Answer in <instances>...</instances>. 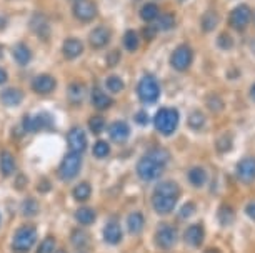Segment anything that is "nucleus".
Returning a JSON list of instances; mask_svg holds the SVG:
<instances>
[{"instance_id":"obj_1","label":"nucleus","mask_w":255,"mask_h":253,"mask_svg":"<svg viewBox=\"0 0 255 253\" xmlns=\"http://www.w3.org/2000/svg\"><path fill=\"white\" fill-rule=\"evenodd\" d=\"M168 152L165 149H155L150 150L147 155H143L137 164V173L143 182H152L157 180L163 173L165 165L168 164Z\"/></svg>"},{"instance_id":"obj_2","label":"nucleus","mask_w":255,"mask_h":253,"mask_svg":"<svg viewBox=\"0 0 255 253\" xmlns=\"http://www.w3.org/2000/svg\"><path fill=\"white\" fill-rule=\"evenodd\" d=\"M180 198V187L174 180H163L155 187L152 195V205L157 213L167 215L177 207Z\"/></svg>"},{"instance_id":"obj_3","label":"nucleus","mask_w":255,"mask_h":253,"mask_svg":"<svg viewBox=\"0 0 255 253\" xmlns=\"http://www.w3.org/2000/svg\"><path fill=\"white\" fill-rule=\"evenodd\" d=\"M179 120L180 115L175 108L163 107L153 117V125H155V128L162 135H172L177 130V127H179Z\"/></svg>"},{"instance_id":"obj_4","label":"nucleus","mask_w":255,"mask_h":253,"mask_svg":"<svg viewBox=\"0 0 255 253\" xmlns=\"http://www.w3.org/2000/svg\"><path fill=\"white\" fill-rule=\"evenodd\" d=\"M137 95L143 103H155L160 97V84L153 75L147 74L137 85Z\"/></svg>"},{"instance_id":"obj_5","label":"nucleus","mask_w":255,"mask_h":253,"mask_svg":"<svg viewBox=\"0 0 255 253\" xmlns=\"http://www.w3.org/2000/svg\"><path fill=\"white\" fill-rule=\"evenodd\" d=\"M37 240V230L32 225H23L15 232L12 240V248L17 253H27Z\"/></svg>"},{"instance_id":"obj_6","label":"nucleus","mask_w":255,"mask_h":253,"mask_svg":"<svg viewBox=\"0 0 255 253\" xmlns=\"http://www.w3.org/2000/svg\"><path fill=\"white\" fill-rule=\"evenodd\" d=\"M227 20L230 28H234L235 32H244L249 27V23L252 22V8L247 3H240L234 10H230Z\"/></svg>"},{"instance_id":"obj_7","label":"nucleus","mask_w":255,"mask_h":253,"mask_svg":"<svg viewBox=\"0 0 255 253\" xmlns=\"http://www.w3.org/2000/svg\"><path fill=\"white\" fill-rule=\"evenodd\" d=\"M192 62H194V50H192L187 44L179 45L170 55V65H172V69L177 72L189 70Z\"/></svg>"},{"instance_id":"obj_8","label":"nucleus","mask_w":255,"mask_h":253,"mask_svg":"<svg viewBox=\"0 0 255 253\" xmlns=\"http://www.w3.org/2000/svg\"><path fill=\"white\" fill-rule=\"evenodd\" d=\"M179 240V232H177V228L174 225H168V223H162L160 227H158V230L155 233V243L158 248H162V250H168V248H172Z\"/></svg>"},{"instance_id":"obj_9","label":"nucleus","mask_w":255,"mask_h":253,"mask_svg":"<svg viewBox=\"0 0 255 253\" xmlns=\"http://www.w3.org/2000/svg\"><path fill=\"white\" fill-rule=\"evenodd\" d=\"M80 167H82L80 155L70 152V154L65 155V159H64V162H62V165H60V176L64 180L75 178V176L79 175V171H80Z\"/></svg>"},{"instance_id":"obj_10","label":"nucleus","mask_w":255,"mask_h":253,"mask_svg":"<svg viewBox=\"0 0 255 253\" xmlns=\"http://www.w3.org/2000/svg\"><path fill=\"white\" fill-rule=\"evenodd\" d=\"M74 15L80 22H90L97 17V5H95L94 0H75Z\"/></svg>"},{"instance_id":"obj_11","label":"nucleus","mask_w":255,"mask_h":253,"mask_svg":"<svg viewBox=\"0 0 255 253\" xmlns=\"http://www.w3.org/2000/svg\"><path fill=\"white\" fill-rule=\"evenodd\" d=\"M237 176L244 183L255 182V157L247 155L237 164Z\"/></svg>"},{"instance_id":"obj_12","label":"nucleus","mask_w":255,"mask_h":253,"mask_svg":"<svg viewBox=\"0 0 255 253\" xmlns=\"http://www.w3.org/2000/svg\"><path fill=\"white\" fill-rule=\"evenodd\" d=\"M52 125H54V118L47 112H40L33 117H25V120H23V128H25L27 132H38V130H42V128H47Z\"/></svg>"},{"instance_id":"obj_13","label":"nucleus","mask_w":255,"mask_h":253,"mask_svg":"<svg viewBox=\"0 0 255 253\" xmlns=\"http://www.w3.org/2000/svg\"><path fill=\"white\" fill-rule=\"evenodd\" d=\"M67 142H69V147L74 154H84L85 149H87V135L82 130L80 127H74L67 135Z\"/></svg>"},{"instance_id":"obj_14","label":"nucleus","mask_w":255,"mask_h":253,"mask_svg":"<svg viewBox=\"0 0 255 253\" xmlns=\"http://www.w3.org/2000/svg\"><path fill=\"white\" fill-rule=\"evenodd\" d=\"M30 28L33 30V33L42 40H47L50 37V27H49V20L44 13L37 12L33 13L32 18H30Z\"/></svg>"},{"instance_id":"obj_15","label":"nucleus","mask_w":255,"mask_h":253,"mask_svg":"<svg viewBox=\"0 0 255 253\" xmlns=\"http://www.w3.org/2000/svg\"><path fill=\"white\" fill-rule=\"evenodd\" d=\"M55 87H57L55 79L52 77V75H49V74L38 75V77L33 79V82H32L33 92H37V93H40V95H47V93L54 92Z\"/></svg>"},{"instance_id":"obj_16","label":"nucleus","mask_w":255,"mask_h":253,"mask_svg":"<svg viewBox=\"0 0 255 253\" xmlns=\"http://www.w3.org/2000/svg\"><path fill=\"white\" fill-rule=\"evenodd\" d=\"M89 42H90V45H92L94 49H104V47L110 42V30L107 27L94 28V30L90 32Z\"/></svg>"},{"instance_id":"obj_17","label":"nucleus","mask_w":255,"mask_h":253,"mask_svg":"<svg viewBox=\"0 0 255 253\" xmlns=\"http://www.w3.org/2000/svg\"><path fill=\"white\" fill-rule=\"evenodd\" d=\"M109 135H110V138H112L114 142L122 143V142L127 140L128 135H130V127H128L127 123L122 122V120H117V122H114L112 125H110Z\"/></svg>"},{"instance_id":"obj_18","label":"nucleus","mask_w":255,"mask_h":253,"mask_svg":"<svg viewBox=\"0 0 255 253\" xmlns=\"http://www.w3.org/2000/svg\"><path fill=\"white\" fill-rule=\"evenodd\" d=\"M204 228L200 225H190L189 228L185 230V235H184V240L189 247L192 248H199L202 243H204Z\"/></svg>"},{"instance_id":"obj_19","label":"nucleus","mask_w":255,"mask_h":253,"mask_svg":"<svg viewBox=\"0 0 255 253\" xmlns=\"http://www.w3.org/2000/svg\"><path fill=\"white\" fill-rule=\"evenodd\" d=\"M104 238L110 245H117L122 240V228H120L119 222H109L104 228Z\"/></svg>"},{"instance_id":"obj_20","label":"nucleus","mask_w":255,"mask_h":253,"mask_svg":"<svg viewBox=\"0 0 255 253\" xmlns=\"http://www.w3.org/2000/svg\"><path fill=\"white\" fill-rule=\"evenodd\" d=\"M219 22H220V15L215 10H207V12H204V15L200 17L202 32H205V33L214 32L215 28L219 27Z\"/></svg>"},{"instance_id":"obj_21","label":"nucleus","mask_w":255,"mask_h":253,"mask_svg":"<svg viewBox=\"0 0 255 253\" xmlns=\"http://www.w3.org/2000/svg\"><path fill=\"white\" fill-rule=\"evenodd\" d=\"M67 95H69V100L72 103L79 105L85 100V95H87V88L82 82H72L69 85V90H67Z\"/></svg>"},{"instance_id":"obj_22","label":"nucleus","mask_w":255,"mask_h":253,"mask_svg":"<svg viewBox=\"0 0 255 253\" xmlns=\"http://www.w3.org/2000/svg\"><path fill=\"white\" fill-rule=\"evenodd\" d=\"M62 52H64L67 59H77L84 52V44L79 39H67L64 42V47H62Z\"/></svg>"},{"instance_id":"obj_23","label":"nucleus","mask_w":255,"mask_h":253,"mask_svg":"<svg viewBox=\"0 0 255 253\" xmlns=\"http://www.w3.org/2000/svg\"><path fill=\"white\" fill-rule=\"evenodd\" d=\"M187 178H189L190 185L200 188V187H204V185L207 183L209 175H207L205 169H202V167H192V169L189 170V173H187Z\"/></svg>"},{"instance_id":"obj_24","label":"nucleus","mask_w":255,"mask_h":253,"mask_svg":"<svg viewBox=\"0 0 255 253\" xmlns=\"http://www.w3.org/2000/svg\"><path fill=\"white\" fill-rule=\"evenodd\" d=\"M22 98H23V93L17 88H7L0 93V100H2V103L7 105V107H15V105L22 102Z\"/></svg>"},{"instance_id":"obj_25","label":"nucleus","mask_w":255,"mask_h":253,"mask_svg":"<svg viewBox=\"0 0 255 253\" xmlns=\"http://www.w3.org/2000/svg\"><path fill=\"white\" fill-rule=\"evenodd\" d=\"M143 223H145V218H143V215L140 212L130 213V215H128V218H127L128 233H132V235H138V233L142 232V228H143Z\"/></svg>"},{"instance_id":"obj_26","label":"nucleus","mask_w":255,"mask_h":253,"mask_svg":"<svg viewBox=\"0 0 255 253\" xmlns=\"http://www.w3.org/2000/svg\"><path fill=\"white\" fill-rule=\"evenodd\" d=\"M12 55H13V60H15L18 65H27L28 62L32 60V52L25 44H18L13 47Z\"/></svg>"},{"instance_id":"obj_27","label":"nucleus","mask_w":255,"mask_h":253,"mask_svg":"<svg viewBox=\"0 0 255 253\" xmlns=\"http://www.w3.org/2000/svg\"><path fill=\"white\" fill-rule=\"evenodd\" d=\"M114 100L109 97L107 93H104L102 90L95 87L92 90V103L95 108H99V110H105V108H109L110 105H112Z\"/></svg>"},{"instance_id":"obj_28","label":"nucleus","mask_w":255,"mask_h":253,"mask_svg":"<svg viewBox=\"0 0 255 253\" xmlns=\"http://www.w3.org/2000/svg\"><path fill=\"white\" fill-rule=\"evenodd\" d=\"M0 170H2L3 176H10L15 171V160H13L12 154H8V152L0 154Z\"/></svg>"},{"instance_id":"obj_29","label":"nucleus","mask_w":255,"mask_h":253,"mask_svg":"<svg viewBox=\"0 0 255 253\" xmlns=\"http://www.w3.org/2000/svg\"><path fill=\"white\" fill-rule=\"evenodd\" d=\"M158 15H160V12H158V5H157V3H152V2L145 3V5L142 7V10H140V17L147 23L155 22L158 18Z\"/></svg>"},{"instance_id":"obj_30","label":"nucleus","mask_w":255,"mask_h":253,"mask_svg":"<svg viewBox=\"0 0 255 253\" xmlns=\"http://www.w3.org/2000/svg\"><path fill=\"white\" fill-rule=\"evenodd\" d=\"M75 218L82 225H92L95 222V212L89 207H82L75 212Z\"/></svg>"},{"instance_id":"obj_31","label":"nucleus","mask_w":255,"mask_h":253,"mask_svg":"<svg viewBox=\"0 0 255 253\" xmlns=\"http://www.w3.org/2000/svg\"><path fill=\"white\" fill-rule=\"evenodd\" d=\"M217 218H219V223L220 225H230V223H234L235 220V212L232 207H229V205H222V207L219 208L217 212Z\"/></svg>"},{"instance_id":"obj_32","label":"nucleus","mask_w":255,"mask_h":253,"mask_svg":"<svg viewBox=\"0 0 255 253\" xmlns=\"http://www.w3.org/2000/svg\"><path fill=\"white\" fill-rule=\"evenodd\" d=\"M70 240H72V243H74L75 248H79V250H84V248L89 247L90 237L84 230H74V232H72Z\"/></svg>"},{"instance_id":"obj_33","label":"nucleus","mask_w":255,"mask_h":253,"mask_svg":"<svg viewBox=\"0 0 255 253\" xmlns=\"http://www.w3.org/2000/svg\"><path fill=\"white\" fill-rule=\"evenodd\" d=\"M138 44H140V37L135 30H127L124 35V47L128 52H135L138 49Z\"/></svg>"},{"instance_id":"obj_34","label":"nucleus","mask_w":255,"mask_h":253,"mask_svg":"<svg viewBox=\"0 0 255 253\" xmlns=\"http://www.w3.org/2000/svg\"><path fill=\"white\" fill-rule=\"evenodd\" d=\"M90 193H92V187L85 182L79 183L74 190V197H75V200H79V202H85V200H89Z\"/></svg>"},{"instance_id":"obj_35","label":"nucleus","mask_w":255,"mask_h":253,"mask_svg":"<svg viewBox=\"0 0 255 253\" xmlns=\"http://www.w3.org/2000/svg\"><path fill=\"white\" fill-rule=\"evenodd\" d=\"M234 45H235V40H234V37L230 35L229 32H220L219 33V37H217V47H219V49L230 50V49H234Z\"/></svg>"},{"instance_id":"obj_36","label":"nucleus","mask_w":255,"mask_h":253,"mask_svg":"<svg viewBox=\"0 0 255 253\" xmlns=\"http://www.w3.org/2000/svg\"><path fill=\"white\" fill-rule=\"evenodd\" d=\"M205 125V115L200 110H195L190 113L189 117V127L192 130H200L202 127Z\"/></svg>"},{"instance_id":"obj_37","label":"nucleus","mask_w":255,"mask_h":253,"mask_svg":"<svg viewBox=\"0 0 255 253\" xmlns=\"http://www.w3.org/2000/svg\"><path fill=\"white\" fill-rule=\"evenodd\" d=\"M157 22H158V28H162V30H172V28L175 27V17L172 15V13L158 15Z\"/></svg>"},{"instance_id":"obj_38","label":"nucleus","mask_w":255,"mask_h":253,"mask_svg":"<svg viewBox=\"0 0 255 253\" xmlns=\"http://www.w3.org/2000/svg\"><path fill=\"white\" fill-rule=\"evenodd\" d=\"M105 87H107L110 92H114V93H119V92H122L124 90V80L117 77V75H112V77H109L107 79V82H105Z\"/></svg>"},{"instance_id":"obj_39","label":"nucleus","mask_w":255,"mask_h":253,"mask_svg":"<svg viewBox=\"0 0 255 253\" xmlns=\"http://www.w3.org/2000/svg\"><path fill=\"white\" fill-rule=\"evenodd\" d=\"M38 212V203L33 198H27L25 202L22 203V213L25 217H33Z\"/></svg>"},{"instance_id":"obj_40","label":"nucleus","mask_w":255,"mask_h":253,"mask_svg":"<svg viewBox=\"0 0 255 253\" xmlns=\"http://www.w3.org/2000/svg\"><path fill=\"white\" fill-rule=\"evenodd\" d=\"M110 154V147L107 142L104 140H99L97 143L94 145V155L97 157V159H105Z\"/></svg>"},{"instance_id":"obj_41","label":"nucleus","mask_w":255,"mask_h":253,"mask_svg":"<svg viewBox=\"0 0 255 253\" xmlns=\"http://www.w3.org/2000/svg\"><path fill=\"white\" fill-rule=\"evenodd\" d=\"M55 247H57L55 238L54 237H47L45 240L40 243V247H38L37 253H54L55 252Z\"/></svg>"},{"instance_id":"obj_42","label":"nucleus","mask_w":255,"mask_h":253,"mask_svg":"<svg viewBox=\"0 0 255 253\" xmlns=\"http://www.w3.org/2000/svg\"><path fill=\"white\" fill-rule=\"evenodd\" d=\"M234 142H232V137L230 135H222L217 138V150L220 152V154H224V152H229L230 149H232Z\"/></svg>"},{"instance_id":"obj_43","label":"nucleus","mask_w":255,"mask_h":253,"mask_svg":"<svg viewBox=\"0 0 255 253\" xmlns=\"http://www.w3.org/2000/svg\"><path fill=\"white\" fill-rule=\"evenodd\" d=\"M89 127H90V130H92L94 133H100L104 130V127H105V120L100 115H95V117H92L89 120Z\"/></svg>"},{"instance_id":"obj_44","label":"nucleus","mask_w":255,"mask_h":253,"mask_svg":"<svg viewBox=\"0 0 255 253\" xmlns=\"http://www.w3.org/2000/svg\"><path fill=\"white\" fill-rule=\"evenodd\" d=\"M195 213V203H192V202H187L184 207L180 208V212H179V218L180 220H187V218L190 217V215H194Z\"/></svg>"},{"instance_id":"obj_45","label":"nucleus","mask_w":255,"mask_h":253,"mask_svg":"<svg viewBox=\"0 0 255 253\" xmlns=\"http://www.w3.org/2000/svg\"><path fill=\"white\" fill-rule=\"evenodd\" d=\"M142 33L147 40H152V39H155V35H157V28L153 25H147V27L142 28Z\"/></svg>"},{"instance_id":"obj_46","label":"nucleus","mask_w":255,"mask_h":253,"mask_svg":"<svg viewBox=\"0 0 255 253\" xmlns=\"http://www.w3.org/2000/svg\"><path fill=\"white\" fill-rule=\"evenodd\" d=\"M119 59H120V54H119V50H114V52H110V54L107 55V65H109V67H114V65H117V64H119Z\"/></svg>"},{"instance_id":"obj_47","label":"nucleus","mask_w":255,"mask_h":253,"mask_svg":"<svg viewBox=\"0 0 255 253\" xmlns=\"http://www.w3.org/2000/svg\"><path fill=\"white\" fill-rule=\"evenodd\" d=\"M245 213H247L249 218H252V220L255 222V200L245 205Z\"/></svg>"},{"instance_id":"obj_48","label":"nucleus","mask_w":255,"mask_h":253,"mask_svg":"<svg viewBox=\"0 0 255 253\" xmlns=\"http://www.w3.org/2000/svg\"><path fill=\"white\" fill-rule=\"evenodd\" d=\"M135 122H137V123H140V125H147V122H148L147 113H145V112H138L137 115H135Z\"/></svg>"},{"instance_id":"obj_49","label":"nucleus","mask_w":255,"mask_h":253,"mask_svg":"<svg viewBox=\"0 0 255 253\" xmlns=\"http://www.w3.org/2000/svg\"><path fill=\"white\" fill-rule=\"evenodd\" d=\"M38 190H40V192H47V190H50V182H47V180H42L40 185H38Z\"/></svg>"},{"instance_id":"obj_50","label":"nucleus","mask_w":255,"mask_h":253,"mask_svg":"<svg viewBox=\"0 0 255 253\" xmlns=\"http://www.w3.org/2000/svg\"><path fill=\"white\" fill-rule=\"evenodd\" d=\"M7 82V72L3 69H0V85L5 84Z\"/></svg>"},{"instance_id":"obj_51","label":"nucleus","mask_w":255,"mask_h":253,"mask_svg":"<svg viewBox=\"0 0 255 253\" xmlns=\"http://www.w3.org/2000/svg\"><path fill=\"white\" fill-rule=\"evenodd\" d=\"M5 27H7V18L0 15V30H2V28H5Z\"/></svg>"},{"instance_id":"obj_52","label":"nucleus","mask_w":255,"mask_h":253,"mask_svg":"<svg viewBox=\"0 0 255 253\" xmlns=\"http://www.w3.org/2000/svg\"><path fill=\"white\" fill-rule=\"evenodd\" d=\"M250 98H252L254 102H255V84L252 85V87H250Z\"/></svg>"},{"instance_id":"obj_53","label":"nucleus","mask_w":255,"mask_h":253,"mask_svg":"<svg viewBox=\"0 0 255 253\" xmlns=\"http://www.w3.org/2000/svg\"><path fill=\"white\" fill-rule=\"evenodd\" d=\"M205 253H220L219 250H215V248H209V250H207Z\"/></svg>"},{"instance_id":"obj_54","label":"nucleus","mask_w":255,"mask_h":253,"mask_svg":"<svg viewBox=\"0 0 255 253\" xmlns=\"http://www.w3.org/2000/svg\"><path fill=\"white\" fill-rule=\"evenodd\" d=\"M250 49H252V52H254V54H255V40L252 42V44H250Z\"/></svg>"},{"instance_id":"obj_55","label":"nucleus","mask_w":255,"mask_h":253,"mask_svg":"<svg viewBox=\"0 0 255 253\" xmlns=\"http://www.w3.org/2000/svg\"><path fill=\"white\" fill-rule=\"evenodd\" d=\"M252 22L255 23V12H252Z\"/></svg>"},{"instance_id":"obj_56","label":"nucleus","mask_w":255,"mask_h":253,"mask_svg":"<svg viewBox=\"0 0 255 253\" xmlns=\"http://www.w3.org/2000/svg\"><path fill=\"white\" fill-rule=\"evenodd\" d=\"M0 59H2V47H0Z\"/></svg>"},{"instance_id":"obj_57","label":"nucleus","mask_w":255,"mask_h":253,"mask_svg":"<svg viewBox=\"0 0 255 253\" xmlns=\"http://www.w3.org/2000/svg\"><path fill=\"white\" fill-rule=\"evenodd\" d=\"M59 253H65V252H64V250H60V252H59Z\"/></svg>"},{"instance_id":"obj_58","label":"nucleus","mask_w":255,"mask_h":253,"mask_svg":"<svg viewBox=\"0 0 255 253\" xmlns=\"http://www.w3.org/2000/svg\"><path fill=\"white\" fill-rule=\"evenodd\" d=\"M180 2H184V0H180Z\"/></svg>"},{"instance_id":"obj_59","label":"nucleus","mask_w":255,"mask_h":253,"mask_svg":"<svg viewBox=\"0 0 255 253\" xmlns=\"http://www.w3.org/2000/svg\"><path fill=\"white\" fill-rule=\"evenodd\" d=\"M0 220H2V217H0Z\"/></svg>"}]
</instances>
